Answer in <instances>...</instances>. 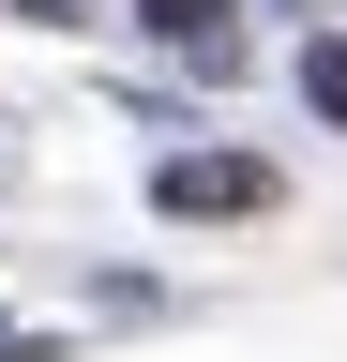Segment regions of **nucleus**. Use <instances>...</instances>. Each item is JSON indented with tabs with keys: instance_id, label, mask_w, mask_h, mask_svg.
Returning <instances> with one entry per match:
<instances>
[{
	"instance_id": "obj_1",
	"label": "nucleus",
	"mask_w": 347,
	"mask_h": 362,
	"mask_svg": "<svg viewBox=\"0 0 347 362\" xmlns=\"http://www.w3.org/2000/svg\"><path fill=\"white\" fill-rule=\"evenodd\" d=\"M151 197H166V211H257V197H272V166H242V151H182Z\"/></svg>"
},
{
	"instance_id": "obj_2",
	"label": "nucleus",
	"mask_w": 347,
	"mask_h": 362,
	"mask_svg": "<svg viewBox=\"0 0 347 362\" xmlns=\"http://www.w3.org/2000/svg\"><path fill=\"white\" fill-rule=\"evenodd\" d=\"M136 16H151L166 45H182V61H211V76L242 61V30H227V0H136Z\"/></svg>"
},
{
	"instance_id": "obj_3",
	"label": "nucleus",
	"mask_w": 347,
	"mask_h": 362,
	"mask_svg": "<svg viewBox=\"0 0 347 362\" xmlns=\"http://www.w3.org/2000/svg\"><path fill=\"white\" fill-rule=\"evenodd\" d=\"M302 106H317V121H347V45H332V30L302 45Z\"/></svg>"
},
{
	"instance_id": "obj_4",
	"label": "nucleus",
	"mask_w": 347,
	"mask_h": 362,
	"mask_svg": "<svg viewBox=\"0 0 347 362\" xmlns=\"http://www.w3.org/2000/svg\"><path fill=\"white\" fill-rule=\"evenodd\" d=\"M16 16H76V0H16Z\"/></svg>"
}]
</instances>
